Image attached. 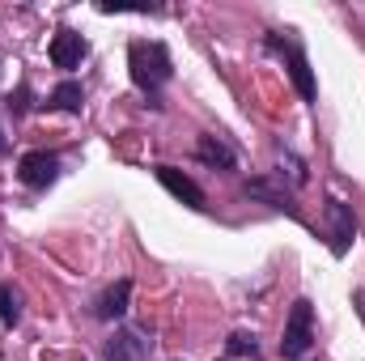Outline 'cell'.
Masks as SVG:
<instances>
[{
    "instance_id": "7",
    "label": "cell",
    "mask_w": 365,
    "mask_h": 361,
    "mask_svg": "<svg viewBox=\"0 0 365 361\" xmlns=\"http://www.w3.org/2000/svg\"><path fill=\"white\" fill-rule=\"evenodd\" d=\"M128 306H132V280L123 276V280H115V285H106L98 298L90 302V315L98 323H115V319H123L128 315Z\"/></svg>"
},
{
    "instance_id": "13",
    "label": "cell",
    "mask_w": 365,
    "mask_h": 361,
    "mask_svg": "<svg viewBox=\"0 0 365 361\" xmlns=\"http://www.w3.org/2000/svg\"><path fill=\"white\" fill-rule=\"evenodd\" d=\"M17 319H21V298L0 280V323H4V327H13Z\"/></svg>"
},
{
    "instance_id": "3",
    "label": "cell",
    "mask_w": 365,
    "mask_h": 361,
    "mask_svg": "<svg viewBox=\"0 0 365 361\" xmlns=\"http://www.w3.org/2000/svg\"><path fill=\"white\" fill-rule=\"evenodd\" d=\"M314 345V306L310 298H297L289 319H284V336H280V357L284 361H302Z\"/></svg>"
},
{
    "instance_id": "4",
    "label": "cell",
    "mask_w": 365,
    "mask_h": 361,
    "mask_svg": "<svg viewBox=\"0 0 365 361\" xmlns=\"http://www.w3.org/2000/svg\"><path fill=\"white\" fill-rule=\"evenodd\" d=\"M149 353H153L149 327H115L110 340L102 345V361H145Z\"/></svg>"
},
{
    "instance_id": "11",
    "label": "cell",
    "mask_w": 365,
    "mask_h": 361,
    "mask_svg": "<svg viewBox=\"0 0 365 361\" xmlns=\"http://www.w3.org/2000/svg\"><path fill=\"white\" fill-rule=\"evenodd\" d=\"M242 191L251 195V200H264L268 208H280V213H289V217H297V204H293V191L289 187H280L272 175H259V179H247L242 183Z\"/></svg>"
},
{
    "instance_id": "9",
    "label": "cell",
    "mask_w": 365,
    "mask_h": 361,
    "mask_svg": "<svg viewBox=\"0 0 365 361\" xmlns=\"http://www.w3.org/2000/svg\"><path fill=\"white\" fill-rule=\"evenodd\" d=\"M47 56H51V64L56 68H81V60L90 56V43L77 34V30H56V39H51V47H47Z\"/></svg>"
},
{
    "instance_id": "6",
    "label": "cell",
    "mask_w": 365,
    "mask_h": 361,
    "mask_svg": "<svg viewBox=\"0 0 365 361\" xmlns=\"http://www.w3.org/2000/svg\"><path fill=\"white\" fill-rule=\"evenodd\" d=\"M17 179L26 183L30 191H47L51 183L60 179V158L47 153V149H30V153H21V162H17Z\"/></svg>"
},
{
    "instance_id": "5",
    "label": "cell",
    "mask_w": 365,
    "mask_h": 361,
    "mask_svg": "<svg viewBox=\"0 0 365 361\" xmlns=\"http://www.w3.org/2000/svg\"><path fill=\"white\" fill-rule=\"evenodd\" d=\"M323 213H327V230H331V255L340 260V255H349V247H353V238H357V217H353V204H344V200L327 195Z\"/></svg>"
},
{
    "instance_id": "1",
    "label": "cell",
    "mask_w": 365,
    "mask_h": 361,
    "mask_svg": "<svg viewBox=\"0 0 365 361\" xmlns=\"http://www.w3.org/2000/svg\"><path fill=\"white\" fill-rule=\"evenodd\" d=\"M128 77L132 86L149 98V106L158 111L162 106V86L175 77V60H170V47L162 39H136L128 47Z\"/></svg>"
},
{
    "instance_id": "15",
    "label": "cell",
    "mask_w": 365,
    "mask_h": 361,
    "mask_svg": "<svg viewBox=\"0 0 365 361\" xmlns=\"http://www.w3.org/2000/svg\"><path fill=\"white\" fill-rule=\"evenodd\" d=\"M9 111H13V115H26V111H30V81H21L17 90L9 93Z\"/></svg>"
},
{
    "instance_id": "10",
    "label": "cell",
    "mask_w": 365,
    "mask_h": 361,
    "mask_svg": "<svg viewBox=\"0 0 365 361\" xmlns=\"http://www.w3.org/2000/svg\"><path fill=\"white\" fill-rule=\"evenodd\" d=\"M195 158H200L208 171H221V175L238 171V153H234V145L221 141V136H212V132H204V136L195 141Z\"/></svg>"
},
{
    "instance_id": "2",
    "label": "cell",
    "mask_w": 365,
    "mask_h": 361,
    "mask_svg": "<svg viewBox=\"0 0 365 361\" xmlns=\"http://www.w3.org/2000/svg\"><path fill=\"white\" fill-rule=\"evenodd\" d=\"M264 47L284 60L289 81H293V90L302 93V102H314V98H319V86H314V68H310V60H306V47H302L297 39H289V30H284V34H280V30H268Z\"/></svg>"
},
{
    "instance_id": "16",
    "label": "cell",
    "mask_w": 365,
    "mask_h": 361,
    "mask_svg": "<svg viewBox=\"0 0 365 361\" xmlns=\"http://www.w3.org/2000/svg\"><path fill=\"white\" fill-rule=\"evenodd\" d=\"M0 149H4V132H0Z\"/></svg>"
},
{
    "instance_id": "8",
    "label": "cell",
    "mask_w": 365,
    "mask_h": 361,
    "mask_svg": "<svg viewBox=\"0 0 365 361\" xmlns=\"http://www.w3.org/2000/svg\"><path fill=\"white\" fill-rule=\"evenodd\" d=\"M153 179L162 183L175 200H182L187 208H208L204 204V191H200V183L191 179V175H182L179 166H153Z\"/></svg>"
},
{
    "instance_id": "12",
    "label": "cell",
    "mask_w": 365,
    "mask_h": 361,
    "mask_svg": "<svg viewBox=\"0 0 365 361\" xmlns=\"http://www.w3.org/2000/svg\"><path fill=\"white\" fill-rule=\"evenodd\" d=\"M47 106H56V111H64V115H81V106H86V90L77 86V81H60L51 98H47Z\"/></svg>"
},
{
    "instance_id": "14",
    "label": "cell",
    "mask_w": 365,
    "mask_h": 361,
    "mask_svg": "<svg viewBox=\"0 0 365 361\" xmlns=\"http://www.w3.org/2000/svg\"><path fill=\"white\" fill-rule=\"evenodd\" d=\"M225 349H230V357H255L259 353V340H255V332H234L225 340Z\"/></svg>"
}]
</instances>
